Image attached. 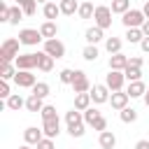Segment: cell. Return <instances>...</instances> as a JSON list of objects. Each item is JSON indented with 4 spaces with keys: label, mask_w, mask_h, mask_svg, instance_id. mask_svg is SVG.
<instances>
[{
    "label": "cell",
    "mask_w": 149,
    "mask_h": 149,
    "mask_svg": "<svg viewBox=\"0 0 149 149\" xmlns=\"http://www.w3.org/2000/svg\"><path fill=\"white\" fill-rule=\"evenodd\" d=\"M123 74H126L128 81H140V79H142V68H133V65H128V68L123 70Z\"/></svg>",
    "instance_id": "obj_37"
},
{
    "label": "cell",
    "mask_w": 149,
    "mask_h": 149,
    "mask_svg": "<svg viewBox=\"0 0 149 149\" xmlns=\"http://www.w3.org/2000/svg\"><path fill=\"white\" fill-rule=\"evenodd\" d=\"M128 79H126V74L123 72H119V70H109L107 74H105V86L114 93V91H123V84H126Z\"/></svg>",
    "instance_id": "obj_5"
},
{
    "label": "cell",
    "mask_w": 149,
    "mask_h": 149,
    "mask_svg": "<svg viewBox=\"0 0 149 149\" xmlns=\"http://www.w3.org/2000/svg\"><path fill=\"white\" fill-rule=\"evenodd\" d=\"M88 93H91V100H93V105H102V102H109V95H112V91H109L105 84H93Z\"/></svg>",
    "instance_id": "obj_8"
},
{
    "label": "cell",
    "mask_w": 149,
    "mask_h": 149,
    "mask_svg": "<svg viewBox=\"0 0 149 149\" xmlns=\"http://www.w3.org/2000/svg\"><path fill=\"white\" fill-rule=\"evenodd\" d=\"M23 16H26L23 9H21L19 5H14V7H12V14H9V23H12V26H19V21H21Z\"/></svg>",
    "instance_id": "obj_38"
},
{
    "label": "cell",
    "mask_w": 149,
    "mask_h": 149,
    "mask_svg": "<svg viewBox=\"0 0 149 149\" xmlns=\"http://www.w3.org/2000/svg\"><path fill=\"white\" fill-rule=\"evenodd\" d=\"M142 100H144V105L149 107V86H147V93H144V98H142Z\"/></svg>",
    "instance_id": "obj_50"
},
{
    "label": "cell",
    "mask_w": 149,
    "mask_h": 149,
    "mask_svg": "<svg viewBox=\"0 0 149 149\" xmlns=\"http://www.w3.org/2000/svg\"><path fill=\"white\" fill-rule=\"evenodd\" d=\"M84 133H86V123H84V121L68 126V135H70V137H84Z\"/></svg>",
    "instance_id": "obj_36"
},
{
    "label": "cell",
    "mask_w": 149,
    "mask_h": 149,
    "mask_svg": "<svg viewBox=\"0 0 149 149\" xmlns=\"http://www.w3.org/2000/svg\"><path fill=\"white\" fill-rule=\"evenodd\" d=\"M140 49H142L144 54H149V37H144V40L140 42Z\"/></svg>",
    "instance_id": "obj_46"
},
{
    "label": "cell",
    "mask_w": 149,
    "mask_h": 149,
    "mask_svg": "<svg viewBox=\"0 0 149 149\" xmlns=\"http://www.w3.org/2000/svg\"><path fill=\"white\" fill-rule=\"evenodd\" d=\"M142 63H144L142 56H130L128 58V65H133V68H142Z\"/></svg>",
    "instance_id": "obj_44"
},
{
    "label": "cell",
    "mask_w": 149,
    "mask_h": 149,
    "mask_svg": "<svg viewBox=\"0 0 149 149\" xmlns=\"http://www.w3.org/2000/svg\"><path fill=\"white\" fill-rule=\"evenodd\" d=\"M54 2H61V0H54Z\"/></svg>",
    "instance_id": "obj_53"
},
{
    "label": "cell",
    "mask_w": 149,
    "mask_h": 149,
    "mask_svg": "<svg viewBox=\"0 0 149 149\" xmlns=\"http://www.w3.org/2000/svg\"><path fill=\"white\" fill-rule=\"evenodd\" d=\"M126 68H128V56H126V54H112V56H109V70L123 72Z\"/></svg>",
    "instance_id": "obj_17"
},
{
    "label": "cell",
    "mask_w": 149,
    "mask_h": 149,
    "mask_svg": "<svg viewBox=\"0 0 149 149\" xmlns=\"http://www.w3.org/2000/svg\"><path fill=\"white\" fill-rule=\"evenodd\" d=\"M42 51H44V54H49L54 61H58V58H63V56H65V44H63L58 37H54V40H44Z\"/></svg>",
    "instance_id": "obj_6"
},
{
    "label": "cell",
    "mask_w": 149,
    "mask_h": 149,
    "mask_svg": "<svg viewBox=\"0 0 149 149\" xmlns=\"http://www.w3.org/2000/svg\"><path fill=\"white\" fill-rule=\"evenodd\" d=\"M35 149H56V144H54V140L51 137H42L40 142H37V147Z\"/></svg>",
    "instance_id": "obj_42"
},
{
    "label": "cell",
    "mask_w": 149,
    "mask_h": 149,
    "mask_svg": "<svg viewBox=\"0 0 149 149\" xmlns=\"http://www.w3.org/2000/svg\"><path fill=\"white\" fill-rule=\"evenodd\" d=\"M49 91H51V88H49V84H47V81H37V84L30 88V95H37V98H42V100H44V98L49 95Z\"/></svg>",
    "instance_id": "obj_32"
},
{
    "label": "cell",
    "mask_w": 149,
    "mask_h": 149,
    "mask_svg": "<svg viewBox=\"0 0 149 149\" xmlns=\"http://www.w3.org/2000/svg\"><path fill=\"white\" fill-rule=\"evenodd\" d=\"M81 56H84V61H88V63H95V61H98V56H100V51H98V44H86V47H84V51H81Z\"/></svg>",
    "instance_id": "obj_28"
},
{
    "label": "cell",
    "mask_w": 149,
    "mask_h": 149,
    "mask_svg": "<svg viewBox=\"0 0 149 149\" xmlns=\"http://www.w3.org/2000/svg\"><path fill=\"white\" fill-rule=\"evenodd\" d=\"M128 100H130V95H128L126 91H114V93L109 95V105H112V109H116V112H121L123 107H128Z\"/></svg>",
    "instance_id": "obj_11"
},
{
    "label": "cell",
    "mask_w": 149,
    "mask_h": 149,
    "mask_svg": "<svg viewBox=\"0 0 149 149\" xmlns=\"http://www.w3.org/2000/svg\"><path fill=\"white\" fill-rule=\"evenodd\" d=\"M84 40H86V44H98V42H102V40H107V37H105V30H102V28L91 26V28H86Z\"/></svg>",
    "instance_id": "obj_14"
},
{
    "label": "cell",
    "mask_w": 149,
    "mask_h": 149,
    "mask_svg": "<svg viewBox=\"0 0 149 149\" xmlns=\"http://www.w3.org/2000/svg\"><path fill=\"white\" fill-rule=\"evenodd\" d=\"M35 2H42V5H47V2H49V0H35Z\"/></svg>",
    "instance_id": "obj_52"
},
{
    "label": "cell",
    "mask_w": 149,
    "mask_h": 149,
    "mask_svg": "<svg viewBox=\"0 0 149 149\" xmlns=\"http://www.w3.org/2000/svg\"><path fill=\"white\" fill-rule=\"evenodd\" d=\"M142 33H144V37H149V19L144 21V26H142Z\"/></svg>",
    "instance_id": "obj_47"
},
{
    "label": "cell",
    "mask_w": 149,
    "mask_h": 149,
    "mask_svg": "<svg viewBox=\"0 0 149 149\" xmlns=\"http://www.w3.org/2000/svg\"><path fill=\"white\" fill-rule=\"evenodd\" d=\"M98 144H100V149H114L116 147V135L112 130H102L98 135Z\"/></svg>",
    "instance_id": "obj_18"
},
{
    "label": "cell",
    "mask_w": 149,
    "mask_h": 149,
    "mask_svg": "<svg viewBox=\"0 0 149 149\" xmlns=\"http://www.w3.org/2000/svg\"><path fill=\"white\" fill-rule=\"evenodd\" d=\"M74 72H77V70H72V68H63V70L58 72V81L72 86V81H74Z\"/></svg>",
    "instance_id": "obj_33"
},
{
    "label": "cell",
    "mask_w": 149,
    "mask_h": 149,
    "mask_svg": "<svg viewBox=\"0 0 149 149\" xmlns=\"http://www.w3.org/2000/svg\"><path fill=\"white\" fill-rule=\"evenodd\" d=\"M126 93H128L130 98H144V93H147V84H144L142 79H140V81H128Z\"/></svg>",
    "instance_id": "obj_15"
},
{
    "label": "cell",
    "mask_w": 149,
    "mask_h": 149,
    "mask_svg": "<svg viewBox=\"0 0 149 149\" xmlns=\"http://www.w3.org/2000/svg\"><path fill=\"white\" fill-rule=\"evenodd\" d=\"M28 2H33V0H16V5H19V7H26Z\"/></svg>",
    "instance_id": "obj_49"
},
{
    "label": "cell",
    "mask_w": 149,
    "mask_h": 149,
    "mask_svg": "<svg viewBox=\"0 0 149 149\" xmlns=\"http://www.w3.org/2000/svg\"><path fill=\"white\" fill-rule=\"evenodd\" d=\"M100 116H102V112H100L98 107H93V105H91V107L84 112V123H86V126H91V123H93L95 119H100Z\"/></svg>",
    "instance_id": "obj_34"
},
{
    "label": "cell",
    "mask_w": 149,
    "mask_h": 149,
    "mask_svg": "<svg viewBox=\"0 0 149 149\" xmlns=\"http://www.w3.org/2000/svg\"><path fill=\"white\" fill-rule=\"evenodd\" d=\"M40 116H42V121H49V119H56L58 114H56V107L54 105H44L42 112H40Z\"/></svg>",
    "instance_id": "obj_39"
},
{
    "label": "cell",
    "mask_w": 149,
    "mask_h": 149,
    "mask_svg": "<svg viewBox=\"0 0 149 149\" xmlns=\"http://www.w3.org/2000/svg\"><path fill=\"white\" fill-rule=\"evenodd\" d=\"M126 42H130V44H140L142 40H144V33H142V28H126Z\"/></svg>",
    "instance_id": "obj_24"
},
{
    "label": "cell",
    "mask_w": 149,
    "mask_h": 149,
    "mask_svg": "<svg viewBox=\"0 0 149 149\" xmlns=\"http://www.w3.org/2000/svg\"><path fill=\"white\" fill-rule=\"evenodd\" d=\"M77 14H79V19H84V21H86V19H93V14H95V7H93V2H88V0H86V2H81Z\"/></svg>",
    "instance_id": "obj_31"
},
{
    "label": "cell",
    "mask_w": 149,
    "mask_h": 149,
    "mask_svg": "<svg viewBox=\"0 0 149 149\" xmlns=\"http://www.w3.org/2000/svg\"><path fill=\"white\" fill-rule=\"evenodd\" d=\"M72 91H74V95H77V93H88V91H91V81H88V77H86L84 70H77V72H74Z\"/></svg>",
    "instance_id": "obj_10"
},
{
    "label": "cell",
    "mask_w": 149,
    "mask_h": 149,
    "mask_svg": "<svg viewBox=\"0 0 149 149\" xmlns=\"http://www.w3.org/2000/svg\"><path fill=\"white\" fill-rule=\"evenodd\" d=\"M119 119H121L123 123H135V121H137V109H135V107H123V109L119 112Z\"/></svg>",
    "instance_id": "obj_29"
},
{
    "label": "cell",
    "mask_w": 149,
    "mask_h": 149,
    "mask_svg": "<svg viewBox=\"0 0 149 149\" xmlns=\"http://www.w3.org/2000/svg\"><path fill=\"white\" fill-rule=\"evenodd\" d=\"M144 21H147V16H144L142 9H128V12L121 16V23H123L126 28H142Z\"/></svg>",
    "instance_id": "obj_4"
},
{
    "label": "cell",
    "mask_w": 149,
    "mask_h": 149,
    "mask_svg": "<svg viewBox=\"0 0 149 149\" xmlns=\"http://www.w3.org/2000/svg\"><path fill=\"white\" fill-rule=\"evenodd\" d=\"M19 42L26 44V47H37L40 42H44L40 28H21L19 30Z\"/></svg>",
    "instance_id": "obj_3"
},
{
    "label": "cell",
    "mask_w": 149,
    "mask_h": 149,
    "mask_svg": "<svg viewBox=\"0 0 149 149\" xmlns=\"http://www.w3.org/2000/svg\"><path fill=\"white\" fill-rule=\"evenodd\" d=\"M37 54H40L37 70H42V72H51V70H54V58H51L49 54H44V51H37Z\"/></svg>",
    "instance_id": "obj_27"
},
{
    "label": "cell",
    "mask_w": 149,
    "mask_h": 149,
    "mask_svg": "<svg viewBox=\"0 0 149 149\" xmlns=\"http://www.w3.org/2000/svg\"><path fill=\"white\" fill-rule=\"evenodd\" d=\"M37 63H40V54H37V51H30V54H21V56L14 61L16 70H35V68H37Z\"/></svg>",
    "instance_id": "obj_7"
},
{
    "label": "cell",
    "mask_w": 149,
    "mask_h": 149,
    "mask_svg": "<svg viewBox=\"0 0 149 149\" xmlns=\"http://www.w3.org/2000/svg\"><path fill=\"white\" fill-rule=\"evenodd\" d=\"M19 88H33L35 84H37V79H35V74H33V70H19L16 72V77L12 79Z\"/></svg>",
    "instance_id": "obj_9"
},
{
    "label": "cell",
    "mask_w": 149,
    "mask_h": 149,
    "mask_svg": "<svg viewBox=\"0 0 149 149\" xmlns=\"http://www.w3.org/2000/svg\"><path fill=\"white\" fill-rule=\"evenodd\" d=\"M121 44H123V42H121V37H114V35L105 40V49H107V54H109V56H112V54H121Z\"/></svg>",
    "instance_id": "obj_26"
},
{
    "label": "cell",
    "mask_w": 149,
    "mask_h": 149,
    "mask_svg": "<svg viewBox=\"0 0 149 149\" xmlns=\"http://www.w3.org/2000/svg\"><path fill=\"white\" fill-rule=\"evenodd\" d=\"M109 7H112V14H121V16H123L128 9H133V7H130V0H112Z\"/></svg>",
    "instance_id": "obj_30"
},
{
    "label": "cell",
    "mask_w": 149,
    "mask_h": 149,
    "mask_svg": "<svg viewBox=\"0 0 149 149\" xmlns=\"http://www.w3.org/2000/svg\"><path fill=\"white\" fill-rule=\"evenodd\" d=\"M16 72H19V70H16V65H14V63H2V65H0V79H2V81L14 79V77H16Z\"/></svg>",
    "instance_id": "obj_25"
},
{
    "label": "cell",
    "mask_w": 149,
    "mask_h": 149,
    "mask_svg": "<svg viewBox=\"0 0 149 149\" xmlns=\"http://www.w3.org/2000/svg\"><path fill=\"white\" fill-rule=\"evenodd\" d=\"M44 137V130L42 128H37V126H28L26 130H23V140H26V144H30V147H37V142Z\"/></svg>",
    "instance_id": "obj_12"
},
{
    "label": "cell",
    "mask_w": 149,
    "mask_h": 149,
    "mask_svg": "<svg viewBox=\"0 0 149 149\" xmlns=\"http://www.w3.org/2000/svg\"><path fill=\"white\" fill-rule=\"evenodd\" d=\"M91 128H93V130H98V133H102V130H107V119H105V116H100V119H95V121L91 123Z\"/></svg>",
    "instance_id": "obj_41"
},
{
    "label": "cell",
    "mask_w": 149,
    "mask_h": 149,
    "mask_svg": "<svg viewBox=\"0 0 149 149\" xmlns=\"http://www.w3.org/2000/svg\"><path fill=\"white\" fill-rule=\"evenodd\" d=\"M135 149H149V140H137L135 142Z\"/></svg>",
    "instance_id": "obj_45"
},
{
    "label": "cell",
    "mask_w": 149,
    "mask_h": 149,
    "mask_svg": "<svg viewBox=\"0 0 149 149\" xmlns=\"http://www.w3.org/2000/svg\"><path fill=\"white\" fill-rule=\"evenodd\" d=\"M42 130H44V137H58L61 135V119H49V121H42Z\"/></svg>",
    "instance_id": "obj_13"
},
{
    "label": "cell",
    "mask_w": 149,
    "mask_h": 149,
    "mask_svg": "<svg viewBox=\"0 0 149 149\" xmlns=\"http://www.w3.org/2000/svg\"><path fill=\"white\" fill-rule=\"evenodd\" d=\"M12 95V88H9V81H0V98L7 100Z\"/></svg>",
    "instance_id": "obj_43"
},
{
    "label": "cell",
    "mask_w": 149,
    "mask_h": 149,
    "mask_svg": "<svg viewBox=\"0 0 149 149\" xmlns=\"http://www.w3.org/2000/svg\"><path fill=\"white\" fill-rule=\"evenodd\" d=\"M19 149H33V147H30V144H21Z\"/></svg>",
    "instance_id": "obj_51"
},
{
    "label": "cell",
    "mask_w": 149,
    "mask_h": 149,
    "mask_svg": "<svg viewBox=\"0 0 149 149\" xmlns=\"http://www.w3.org/2000/svg\"><path fill=\"white\" fill-rule=\"evenodd\" d=\"M79 121H84V112H79V109H70V112H65V123L68 126H72V123H79Z\"/></svg>",
    "instance_id": "obj_35"
},
{
    "label": "cell",
    "mask_w": 149,
    "mask_h": 149,
    "mask_svg": "<svg viewBox=\"0 0 149 149\" xmlns=\"http://www.w3.org/2000/svg\"><path fill=\"white\" fill-rule=\"evenodd\" d=\"M93 26H98V28H102V30L112 28V7H109V5H95Z\"/></svg>",
    "instance_id": "obj_2"
},
{
    "label": "cell",
    "mask_w": 149,
    "mask_h": 149,
    "mask_svg": "<svg viewBox=\"0 0 149 149\" xmlns=\"http://www.w3.org/2000/svg\"><path fill=\"white\" fill-rule=\"evenodd\" d=\"M5 107H7V109H12V112H19V109H23V107H26V98H21L19 93H12V95L5 100Z\"/></svg>",
    "instance_id": "obj_20"
},
{
    "label": "cell",
    "mask_w": 149,
    "mask_h": 149,
    "mask_svg": "<svg viewBox=\"0 0 149 149\" xmlns=\"http://www.w3.org/2000/svg\"><path fill=\"white\" fill-rule=\"evenodd\" d=\"M42 107H44V100H42V98H37V95H28V98H26V109H28V112L40 114Z\"/></svg>",
    "instance_id": "obj_23"
},
{
    "label": "cell",
    "mask_w": 149,
    "mask_h": 149,
    "mask_svg": "<svg viewBox=\"0 0 149 149\" xmlns=\"http://www.w3.org/2000/svg\"><path fill=\"white\" fill-rule=\"evenodd\" d=\"M42 14H44V19H47V21H56V19L61 16V7H58V2L49 0L47 5H42Z\"/></svg>",
    "instance_id": "obj_16"
},
{
    "label": "cell",
    "mask_w": 149,
    "mask_h": 149,
    "mask_svg": "<svg viewBox=\"0 0 149 149\" xmlns=\"http://www.w3.org/2000/svg\"><path fill=\"white\" fill-rule=\"evenodd\" d=\"M91 93H77L74 95V109H79V112H86L88 107H91Z\"/></svg>",
    "instance_id": "obj_22"
},
{
    "label": "cell",
    "mask_w": 149,
    "mask_h": 149,
    "mask_svg": "<svg viewBox=\"0 0 149 149\" xmlns=\"http://www.w3.org/2000/svg\"><path fill=\"white\" fill-rule=\"evenodd\" d=\"M79 5H81V2H77V0H61V2H58L61 14H65V16H74V14L79 12Z\"/></svg>",
    "instance_id": "obj_21"
},
{
    "label": "cell",
    "mask_w": 149,
    "mask_h": 149,
    "mask_svg": "<svg viewBox=\"0 0 149 149\" xmlns=\"http://www.w3.org/2000/svg\"><path fill=\"white\" fill-rule=\"evenodd\" d=\"M19 47H21V42H19V37H7L5 42H2V47H0V61L2 63H14L21 54H19Z\"/></svg>",
    "instance_id": "obj_1"
},
{
    "label": "cell",
    "mask_w": 149,
    "mask_h": 149,
    "mask_svg": "<svg viewBox=\"0 0 149 149\" xmlns=\"http://www.w3.org/2000/svg\"><path fill=\"white\" fill-rule=\"evenodd\" d=\"M40 33H42L44 40H54V37L58 35V23H56V21H44V23L40 26Z\"/></svg>",
    "instance_id": "obj_19"
},
{
    "label": "cell",
    "mask_w": 149,
    "mask_h": 149,
    "mask_svg": "<svg viewBox=\"0 0 149 149\" xmlns=\"http://www.w3.org/2000/svg\"><path fill=\"white\" fill-rule=\"evenodd\" d=\"M142 12H144V16H147V19H149V0H147V2H144V7H142Z\"/></svg>",
    "instance_id": "obj_48"
},
{
    "label": "cell",
    "mask_w": 149,
    "mask_h": 149,
    "mask_svg": "<svg viewBox=\"0 0 149 149\" xmlns=\"http://www.w3.org/2000/svg\"><path fill=\"white\" fill-rule=\"evenodd\" d=\"M9 14H12V7L5 5V2H0V21L2 23H9Z\"/></svg>",
    "instance_id": "obj_40"
}]
</instances>
